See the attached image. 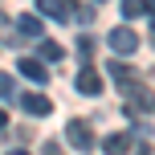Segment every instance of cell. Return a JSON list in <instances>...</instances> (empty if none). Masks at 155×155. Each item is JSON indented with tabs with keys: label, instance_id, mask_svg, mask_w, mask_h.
I'll return each instance as SVG.
<instances>
[{
	"label": "cell",
	"instance_id": "e0dca14e",
	"mask_svg": "<svg viewBox=\"0 0 155 155\" xmlns=\"http://www.w3.org/2000/svg\"><path fill=\"white\" fill-rule=\"evenodd\" d=\"M8 155H29V151H21V147H16V151H8Z\"/></svg>",
	"mask_w": 155,
	"mask_h": 155
},
{
	"label": "cell",
	"instance_id": "7a4b0ae2",
	"mask_svg": "<svg viewBox=\"0 0 155 155\" xmlns=\"http://www.w3.org/2000/svg\"><path fill=\"white\" fill-rule=\"evenodd\" d=\"M65 139L74 143V151H90V147H94V131H90V123H86V118H70Z\"/></svg>",
	"mask_w": 155,
	"mask_h": 155
},
{
	"label": "cell",
	"instance_id": "8fae6325",
	"mask_svg": "<svg viewBox=\"0 0 155 155\" xmlns=\"http://www.w3.org/2000/svg\"><path fill=\"white\" fill-rule=\"evenodd\" d=\"M151 0H123V16H147Z\"/></svg>",
	"mask_w": 155,
	"mask_h": 155
},
{
	"label": "cell",
	"instance_id": "2e32d148",
	"mask_svg": "<svg viewBox=\"0 0 155 155\" xmlns=\"http://www.w3.org/2000/svg\"><path fill=\"white\" fill-rule=\"evenodd\" d=\"M0 127H8V110H0Z\"/></svg>",
	"mask_w": 155,
	"mask_h": 155
},
{
	"label": "cell",
	"instance_id": "5bb4252c",
	"mask_svg": "<svg viewBox=\"0 0 155 155\" xmlns=\"http://www.w3.org/2000/svg\"><path fill=\"white\" fill-rule=\"evenodd\" d=\"M0 37H8V41H12V29H8V21H4V12H0Z\"/></svg>",
	"mask_w": 155,
	"mask_h": 155
},
{
	"label": "cell",
	"instance_id": "30bf717a",
	"mask_svg": "<svg viewBox=\"0 0 155 155\" xmlns=\"http://www.w3.org/2000/svg\"><path fill=\"white\" fill-rule=\"evenodd\" d=\"M16 29L25 33V37H41V21L33 12H21V21H16Z\"/></svg>",
	"mask_w": 155,
	"mask_h": 155
},
{
	"label": "cell",
	"instance_id": "ba28073f",
	"mask_svg": "<svg viewBox=\"0 0 155 155\" xmlns=\"http://www.w3.org/2000/svg\"><path fill=\"white\" fill-rule=\"evenodd\" d=\"M131 135H127V131H114V135H106V139H102V147H106V155H127V151H131Z\"/></svg>",
	"mask_w": 155,
	"mask_h": 155
},
{
	"label": "cell",
	"instance_id": "9c48e42d",
	"mask_svg": "<svg viewBox=\"0 0 155 155\" xmlns=\"http://www.w3.org/2000/svg\"><path fill=\"white\" fill-rule=\"evenodd\" d=\"M41 57H45V61H61V53H65V49H61V41H53V37H41Z\"/></svg>",
	"mask_w": 155,
	"mask_h": 155
},
{
	"label": "cell",
	"instance_id": "277c9868",
	"mask_svg": "<svg viewBox=\"0 0 155 155\" xmlns=\"http://www.w3.org/2000/svg\"><path fill=\"white\" fill-rule=\"evenodd\" d=\"M37 8H41L45 16H53V21H70L78 4H74V0H37Z\"/></svg>",
	"mask_w": 155,
	"mask_h": 155
},
{
	"label": "cell",
	"instance_id": "4fadbf2b",
	"mask_svg": "<svg viewBox=\"0 0 155 155\" xmlns=\"http://www.w3.org/2000/svg\"><path fill=\"white\" fill-rule=\"evenodd\" d=\"M12 94H16V90H12V78L0 74V98H12Z\"/></svg>",
	"mask_w": 155,
	"mask_h": 155
},
{
	"label": "cell",
	"instance_id": "7c38bea8",
	"mask_svg": "<svg viewBox=\"0 0 155 155\" xmlns=\"http://www.w3.org/2000/svg\"><path fill=\"white\" fill-rule=\"evenodd\" d=\"M94 49H98V41H94V37H82V41H78V57H82V61H90Z\"/></svg>",
	"mask_w": 155,
	"mask_h": 155
},
{
	"label": "cell",
	"instance_id": "3957f363",
	"mask_svg": "<svg viewBox=\"0 0 155 155\" xmlns=\"http://www.w3.org/2000/svg\"><path fill=\"white\" fill-rule=\"evenodd\" d=\"M16 70L29 78V82H37V86H45V82H49V65L41 61V57H21V61H16Z\"/></svg>",
	"mask_w": 155,
	"mask_h": 155
},
{
	"label": "cell",
	"instance_id": "8992f818",
	"mask_svg": "<svg viewBox=\"0 0 155 155\" xmlns=\"http://www.w3.org/2000/svg\"><path fill=\"white\" fill-rule=\"evenodd\" d=\"M21 106L29 110L33 118H45V114H53V102H49L45 94H21Z\"/></svg>",
	"mask_w": 155,
	"mask_h": 155
},
{
	"label": "cell",
	"instance_id": "9a60e30c",
	"mask_svg": "<svg viewBox=\"0 0 155 155\" xmlns=\"http://www.w3.org/2000/svg\"><path fill=\"white\" fill-rule=\"evenodd\" d=\"M45 155H61V147H57V143H49V147H45Z\"/></svg>",
	"mask_w": 155,
	"mask_h": 155
},
{
	"label": "cell",
	"instance_id": "52a82bcc",
	"mask_svg": "<svg viewBox=\"0 0 155 155\" xmlns=\"http://www.w3.org/2000/svg\"><path fill=\"white\" fill-rule=\"evenodd\" d=\"M106 74H110V78H114V86H123V90H127V94H131V90H135V78H139V74H135V70H127V65H123V61H110V65H106Z\"/></svg>",
	"mask_w": 155,
	"mask_h": 155
},
{
	"label": "cell",
	"instance_id": "6da1fadb",
	"mask_svg": "<svg viewBox=\"0 0 155 155\" xmlns=\"http://www.w3.org/2000/svg\"><path fill=\"white\" fill-rule=\"evenodd\" d=\"M106 45L114 49L118 57H131V53H139V33H135V29H127V25H123V29H110Z\"/></svg>",
	"mask_w": 155,
	"mask_h": 155
},
{
	"label": "cell",
	"instance_id": "5b68a950",
	"mask_svg": "<svg viewBox=\"0 0 155 155\" xmlns=\"http://www.w3.org/2000/svg\"><path fill=\"white\" fill-rule=\"evenodd\" d=\"M74 86H78L82 94H90V98H94V94H102V78H98V70H90V65H82V70H78Z\"/></svg>",
	"mask_w": 155,
	"mask_h": 155
}]
</instances>
